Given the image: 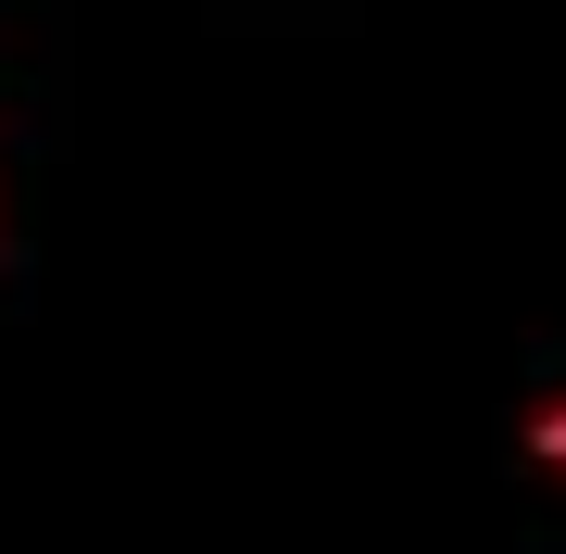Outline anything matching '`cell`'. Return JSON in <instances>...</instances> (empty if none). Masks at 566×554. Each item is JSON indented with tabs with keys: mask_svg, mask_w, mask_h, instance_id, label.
Returning <instances> with one entry per match:
<instances>
[{
	"mask_svg": "<svg viewBox=\"0 0 566 554\" xmlns=\"http://www.w3.org/2000/svg\"><path fill=\"white\" fill-rule=\"evenodd\" d=\"M528 453H542V467L566 479V390H554V404H542V416H528Z\"/></svg>",
	"mask_w": 566,
	"mask_h": 554,
	"instance_id": "cell-1",
	"label": "cell"
}]
</instances>
